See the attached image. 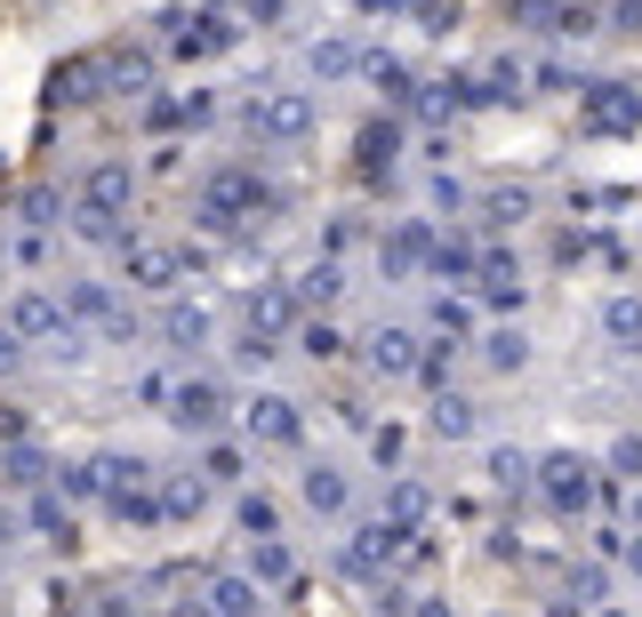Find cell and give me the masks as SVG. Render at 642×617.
I'll return each instance as SVG.
<instances>
[{"instance_id": "1", "label": "cell", "mask_w": 642, "mask_h": 617, "mask_svg": "<svg viewBox=\"0 0 642 617\" xmlns=\"http://www.w3.org/2000/svg\"><path fill=\"white\" fill-rule=\"evenodd\" d=\"M249 136H265V145H297V136H314V96L306 89H257L249 96Z\"/></svg>"}, {"instance_id": "2", "label": "cell", "mask_w": 642, "mask_h": 617, "mask_svg": "<svg viewBox=\"0 0 642 617\" xmlns=\"http://www.w3.org/2000/svg\"><path fill=\"white\" fill-rule=\"evenodd\" d=\"M579 121H587L594 136H634V128H642V89H626V81L579 89Z\"/></svg>"}, {"instance_id": "3", "label": "cell", "mask_w": 642, "mask_h": 617, "mask_svg": "<svg viewBox=\"0 0 642 617\" xmlns=\"http://www.w3.org/2000/svg\"><path fill=\"white\" fill-rule=\"evenodd\" d=\"M257 200H274V193H265V185L249 177V168H225V177H210V185H201V225H242V217L257 209Z\"/></svg>"}, {"instance_id": "4", "label": "cell", "mask_w": 642, "mask_h": 617, "mask_svg": "<svg viewBox=\"0 0 642 617\" xmlns=\"http://www.w3.org/2000/svg\"><path fill=\"white\" fill-rule=\"evenodd\" d=\"M289 329H297V289H282V281L257 289V297H249V346H242V353L265 361V353H274V337H289Z\"/></svg>"}, {"instance_id": "5", "label": "cell", "mask_w": 642, "mask_h": 617, "mask_svg": "<svg viewBox=\"0 0 642 617\" xmlns=\"http://www.w3.org/2000/svg\"><path fill=\"white\" fill-rule=\"evenodd\" d=\"M9 337L17 346H41V337H64V305L49 297V289H24V297H9ZM73 346V337H64Z\"/></svg>"}, {"instance_id": "6", "label": "cell", "mask_w": 642, "mask_h": 617, "mask_svg": "<svg viewBox=\"0 0 642 617\" xmlns=\"http://www.w3.org/2000/svg\"><path fill=\"white\" fill-rule=\"evenodd\" d=\"M401 545H410V529L369 522V529H354V545H346V569H354V577H378V569H394V562H401Z\"/></svg>"}, {"instance_id": "7", "label": "cell", "mask_w": 642, "mask_h": 617, "mask_svg": "<svg viewBox=\"0 0 642 617\" xmlns=\"http://www.w3.org/2000/svg\"><path fill=\"white\" fill-rule=\"evenodd\" d=\"M538 482H547V497H554L562 513H579V505L594 497V465H579V457H547V465H538Z\"/></svg>"}, {"instance_id": "8", "label": "cell", "mask_w": 642, "mask_h": 617, "mask_svg": "<svg viewBox=\"0 0 642 617\" xmlns=\"http://www.w3.org/2000/svg\"><path fill=\"white\" fill-rule=\"evenodd\" d=\"M217 409H225V393L210 385V377H193V385L169 393V418H177L185 433H210V425H217Z\"/></svg>"}, {"instance_id": "9", "label": "cell", "mask_w": 642, "mask_h": 617, "mask_svg": "<svg viewBox=\"0 0 642 617\" xmlns=\"http://www.w3.org/2000/svg\"><path fill=\"white\" fill-rule=\"evenodd\" d=\"M121 257H129V281H137V289H169V281L185 272V257H177V249H161V241H129Z\"/></svg>"}, {"instance_id": "10", "label": "cell", "mask_w": 642, "mask_h": 617, "mask_svg": "<svg viewBox=\"0 0 642 617\" xmlns=\"http://www.w3.org/2000/svg\"><path fill=\"white\" fill-rule=\"evenodd\" d=\"M249 433H257V441H274V450H289V441L306 433V425H297V401L257 393V401H249Z\"/></svg>"}, {"instance_id": "11", "label": "cell", "mask_w": 642, "mask_h": 617, "mask_svg": "<svg viewBox=\"0 0 642 617\" xmlns=\"http://www.w3.org/2000/svg\"><path fill=\"white\" fill-rule=\"evenodd\" d=\"M129 185H137V177H129V161H96L89 177H81V209H113V217H121Z\"/></svg>"}, {"instance_id": "12", "label": "cell", "mask_w": 642, "mask_h": 617, "mask_svg": "<svg viewBox=\"0 0 642 617\" xmlns=\"http://www.w3.org/2000/svg\"><path fill=\"white\" fill-rule=\"evenodd\" d=\"M369 369H378V377H410L418 369V337L410 329H378V337H369Z\"/></svg>"}, {"instance_id": "13", "label": "cell", "mask_w": 642, "mask_h": 617, "mask_svg": "<svg viewBox=\"0 0 642 617\" xmlns=\"http://www.w3.org/2000/svg\"><path fill=\"white\" fill-rule=\"evenodd\" d=\"M73 233H81L89 249H129V225H121L113 209H81V217H73Z\"/></svg>"}, {"instance_id": "14", "label": "cell", "mask_w": 642, "mask_h": 617, "mask_svg": "<svg viewBox=\"0 0 642 617\" xmlns=\"http://www.w3.org/2000/svg\"><path fill=\"white\" fill-rule=\"evenodd\" d=\"M96 73H105V56H73V64L57 73V96H64V105H89V96H96Z\"/></svg>"}, {"instance_id": "15", "label": "cell", "mask_w": 642, "mask_h": 617, "mask_svg": "<svg viewBox=\"0 0 642 617\" xmlns=\"http://www.w3.org/2000/svg\"><path fill=\"white\" fill-rule=\"evenodd\" d=\"M482 297H490V305H522V272H514V257H482Z\"/></svg>"}, {"instance_id": "16", "label": "cell", "mask_w": 642, "mask_h": 617, "mask_svg": "<svg viewBox=\"0 0 642 617\" xmlns=\"http://www.w3.org/2000/svg\"><path fill=\"white\" fill-rule=\"evenodd\" d=\"M522 217H530V193H522V185L482 193V225H522Z\"/></svg>"}, {"instance_id": "17", "label": "cell", "mask_w": 642, "mask_h": 617, "mask_svg": "<svg viewBox=\"0 0 642 617\" xmlns=\"http://www.w3.org/2000/svg\"><path fill=\"white\" fill-rule=\"evenodd\" d=\"M482 361H490V369H522V361H530V337H522V329H490V337H482Z\"/></svg>"}, {"instance_id": "18", "label": "cell", "mask_w": 642, "mask_h": 617, "mask_svg": "<svg viewBox=\"0 0 642 617\" xmlns=\"http://www.w3.org/2000/svg\"><path fill=\"white\" fill-rule=\"evenodd\" d=\"M602 329H611L619 346H642V297H611L602 305Z\"/></svg>"}, {"instance_id": "19", "label": "cell", "mask_w": 642, "mask_h": 617, "mask_svg": "<svg viewBox=\"0 0 642 617\" xmlns=\"http://www.w3.org/2000/svg\"><path fill=\"white\" fill-rule=\"evenodd\" d=\"M306 505H314V513H346V473L314 465V473H306Z\"/></svg>"}, {"instance_id": "20", "label": "cell", "mask_w": 642, "mask_h": 617, "mask_svg": "<svg viewBox=\"0 0 642 617\" xmlns=\"http://www.w3.org/2000/svg\"><path fill=\"white\" fill-rule=\"evenodd\" d=\"M434 433H442V441H466V433H475V401L442 393V401H434Z\"/></svg>"}, {"instance_id": "21", "label": "cell", "mask_w": 642, "mask_h": 617, "mask_svg": "<svg viewBox=\"0 0 642 617\" xmlns=\"http://www.w3.org/2000/svg\"><path fill=\"white\" fill-rule=\"evenodd\" d=\"M418 257H434V249H426V233H418V225H401L394 241H386V272H410Z\"/></svg>"}, {"instance_id": "22", "label": "cell", "mask_w": 642, "mask_h": 617, "mask_svg": "<svg viewBox=\"0 0 642 617\" xmlns=\"http://www.w3.org/2000/svg\"><path fill=\"white\" fill-rule=\"evenodd\" d=\"M434 272H442V281H466V272H482L475 241H442V249H434Z\"/></svg>"}, {"instance_id": "23", "label": "cell", "mask_w": 642, "mask_h": 617, "mask_svg": "<svg viewBox=\"0 0 642 617\" xmlns=\"http://www.w3.org/2000/svg\"><path fill=\"white\" fill-rule=\"evenodd\" d=\"M201 337H210V313H201V305H177V313H169V346H201Z\"/></svg>"}, {"instance_id": "24", "label": "cell", "mask_w": 642, "mask_h": 617, "mask_svg": "<svg viewBox=\"0 0 642 617\" xmlns=\"http://www.w3.org/2000/svg\"><path fill=\"white\" fill-rule=\"evenodd\" d=\"M210 601H217V617H249V609H257V594L242 586V577H217V586H210Z\"/></svg>"}, {"instance_id": "25", "label": "cell", "mask_w": 642, "mask_h": 617, "mask_svg": "<svg viewBox=\"0 0 642 617\" xmlns=\"http://www.w3.org/2000/svg\"><path fill=\"white\" fill-rule=\"evenodd\" d=\"M506 17H514V24H538V32H554V24H562V0H506Z\"/></svg>"}, {"instance_id": "26", "label": "cell", "mask_w": 642, "mask_h": 617, "mask_svg": "<svg viewBox=\"0 0 642 617\" xmlns=\"http://www.w3.org/2000/svg\"><path fill=\"white\" fill-rule=\"evenodd\" d=\"M369 81H378L386 96H410V64L401 56H369Z\"/></svg>"}, {"instance_id": "27", "label": "cell", "mask_w": 642, "mask_h": 617, "mask_svg": "<svg viewBox=\"0 0 642 617\" xmlns=\"http://www.w3.org/2000/svg\"><path fill=\"white\" fill-rule=\"evenodd\" d=\"M0 482L32 490V482H41V450H24V441H17V450H9V465H0Z\"/></svg>"}, {"instance_id": "28", "label": "cell", "mask_w": 642, "mask_h": 617, "mask_svg": "<svg viewBox=\"0 0 642 617\" xmlns=\"http://www.w3.org/2000/svg\"><path fill=\"white\" fill-rule=\"evenodd\" d=\"M297 337H306V353H314V361H337V353H346V337H337L329 321H306Z\"/></svg>"}, {"instance_id": "29", "label": "cell", "mask_w": 642, "mask_h": 617, "mask_svg": "<svg viewBox=\"0 0 642 617\" xmlns=\"http://www.w3.org/2000/svg\"><path fill=\"white\" fill-rule=\"evenodd\" d=\"M105 64H113V81H121L129 96H137V89L153 81V56H105Z\"/></svg>"}, {"instance_id": "30", "label": "cell", "mask_w": 642, "mask_h": 617, "mask_svg": "<svg viewBox=\"0 0 642 617\" xmlns=\"http://www.w3.org/2000/svg\"><path fill=\"white\" fill-rule=\"evenodd\" d=\"M274 522H282L274 497H242V529H249V537H274Z\"/></svg>"}, {"instance_id": "31", "label": "cell", "mask_w": 642, "mask_h": 617, "mask_svg": "<svg viewBox=\"0 0 642 617\" xmlns=\"http://www.w3.org/2000/svg\"><path fill=\"white\" fill-rule=\"evenodd\" d=\"M314 73H322V81L354 73V49H346V41H322V49H314Z\"/></svg>"}, {"instance_id": "32", "label": "cell", "mask_w": 642, "mask_h": 617, "mask_svg": "<svg viewBox=\"0 0 642 617\" xmlns=\"http://www.w3.org/2000/svg\"><path fill=\"white\" fill-rule=\"evenodd\" d=\"M466 321H475L466 297H434V329H442V337H466Z\"/></svg>"}, {"instance_id": "33", "label": "cell", "mask_w": 642, "mask_h": 617, "mask_svg": "<svg viewBox=\"0 0 642 617\" xmlns=\"http://www.w3.org/2000/svg\"><path fill=\"white\" fill-rule=\"evenodd\" d=\"M418 513H426V490L418 482H394V529H410Z\"/></svg>"}, {"instance_id": "34", "label": "cell", "mask_w": 642, "mask_h": 617, "mask_svg": "<svg viewBox=\"0 0 642 617\" xmlns=\"http://www.w3.org/2000/svg\"><path fill=\"white\" fill-rule=\"evenodd\" d=\"M337 289H346V281H337V265H314L306 281H297V297H314V305H329Z\"/></svg>"}, {"instance_id": "35", "label": "cell", "mask_w": 642, "mask_h": 617, "mask_svg": "<svg viewBox=\"0 0 642 617\" xmlns=\"http://www.w3.org/2000/svg\"><path fill=\"white\" fill-rule=\"evenodd\" d=\"M490 473H498L506 490H522V482H530V457H522V450H498V457H490Z\"/></svg>"}, {"instance_id": "36", "label": "cell", "mask_w": 642, "mask_h": 617, "mask_svg": "<svg viewBox=\"0 0 642 617\" xmlns=\"http://www.w3.org/2000/svg\"><path fill=\"white\" fill-rule=\"evenodd\" d=\"M24 217H32V225H57V193L32 185V193H24Z\"/></svg>"}, {"instance_id": "37", "label": "cell", "mask_w": 642, "mask_h": 617, "mask_svg": "<svg viewBox=\"0 0 642 617\" xmlns=\"http://www.w3.org/2000/svg\"><path fill=\"white\" fill-rule=\"evenodd\" d=\"M410 17H418L426 32H450V0H410Z\"/></svg>"}, {"instance_id": "38", "label": "cell", "mask_w": 642, "mask_h": 617, "mask_svg": "<svg viewBox=\"0 0 642 617\" xmlns=\"http://www.w3.org/2000/svg\"><path fill=\"white\" fill-rule=\"evenodd\" d=\"M257 577H289V554H282V545H274V537H265V545H257Z\"/></svg>"}, {"instance_id": "39", "label": "cell", "mask_w": 642, "mask_h": 617, "mask_svg": "<svg viewBox=\"0 0 642 617\" xmlns=\"http://www.w3.org/2000/svg\"><path fill=\"white\" fill-rule=\"evenodd\" d=\"M169 513H201V482H169Z\"/></svg>"}, {"instance_id": "40", "label": "cell", "mask_w": 642, "mask_h": 617, "mask_svg": "<svg viewBox=\"0 0 642 617\" xmlns=\"http://www.w3.org/2000/svg\"><path fill=\"white\" fill-rule=\"evenodd\" d=\"M210 482H242V457H233V450H210Z\"/></svg>"}, {"instance_id": "41", "label": "cell", "mask_w": 642, "mask_h": 617, "mask_svg": "<svg viewBox=\"0 0 642 617\" xmlns=\"http://www.w3.org/2000/svg\"><path fill=\"white\" fill-rule=\"evenodd\" d=\"M611 457H619V473H642V441L626 433V441H619V450H611Z\"/></svg>"}, {"instance_id": "42", "label": "cell", "mask_w": 642, "mask_h": 617, "mask_svg": "<svg viewBox=\"0 0 642 617\" xmlns=\"http://www.w3.org/2000/svg\"><path fill=\"white\" fill-rule=\"evenodd\" d=\"M619 32H642V0H619Z\"/></svg>"}, {"instance_id": "43", "label": "cell", "mask_w": 642, "mask_h": 617, "mask_svg": "<svg viewBox=\"0 0 642 617\" xmlns=\"http://www.w3.org/2000/svg\"><path fill=\"white\" fill-rule=\"evenodd\" d=\"M17 361H24V346H17L9 329H0V369H17Z\"/></svg>"}, {"instance_id": "44", "label": "cell", "mask_w": 642, "mask_h": 617, "mask_svg": "<svg viewBox=\"0 0 642 617\" xmlns=\"http://www.w3.org/2000/svg\"><path fill=\"white\" fill-rule=\"evenodd\" d=\"M249 9H257V17H282V9H289V0H249Z\"/></svg>"}, {"instance_id": "45", "label": "cell", "mask_w": 642, "mask_h": 617, "mask_svg": "<svg viewBox=\"0 0 642 617\" xmlns=\"http://www.w3.org/2000/svg\"><path fill=\"white\" fill-rule=\"evenodd\" d=\"M634 522H642V497H634Z\"/></svg>"}, {"instance_id": "46", "label": "cell", "mask_w": 642, "mask_h": 617, "mask_svg": "<svg viewBox=\"0 0 642 617\" xmlns=\"http://www.w3.org/2000/svg\"><path fill=\"white\" fill-rule=\"evenodd\" d=\"M0 537H9V522H0Z\"/></svg>"}]
</instances>
